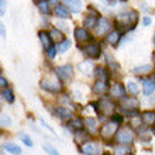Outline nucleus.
<instances>
[{
  "label": "nucleus",
  "instance_id": "obj_1",
  "mask_svg": "<svg viewBox=\"0 0 155 155\" xmlns=\"http://www.w3.org/2000/svg\"><path fill=\"white\" fill-rule=\"evenodd\" d=\"M137 21H138V13L135 10H130V12H121L117 16V20H116V28L118 31H130V30H134L135 25H137Z\"/></svg>",
  "mask_w": 155,
  "mask_h": 155
},
{
  "label": "nucleus",
  "instance_id": "obj_2",
  "mask_svg": "<svg viewBox=\"0 0 155 155\" xmlns=\"http://www.w3.org/2000/svg\"><path fill=\"white\" fill-rule=\"evenodd\" d=\"M40 86L41 89L48 92V93H58L62 89V81L58 79L57 75H55V78H44L40 82Z\"/></svg>",
  "mask_w": 155,
  "mask_h": 155
},
{
  "label": "nucleus",
  "instance_id": "obj_3",
  "mask_svg": "<svg viewBox=\"0 0 155 155\" xmlns=\"http://www.w3.org/2000/svg\"><path fill=\"white\" fill-rule=\"evenodd\" d=\"M82 51H83L86 58H89V59H99L102 57V44L92 42V44L82 47Z\"/></svg>",
  "mask_w": 155,
  "mask_h": 155
},
{
  "label": "nucleus",
  "instance_id": "obj_4",
  "mask_svg": "<svg viewBox=\"0 0 155 155\" xmlns=\"http://www.w3.org/2000/svg\"><path fill=\"white\" fill-rule=\"evenodd\" d=\"M134 141V133L130 128H121L116 134V143L123 144V145H128Z\"/></svg>",
  "mask_w": 155,
  "mask_h": 155
},
{
  "label": "nucleus",
  "instance_id": "obj_5",
  "mask_svg": "<svg viewBox=\"0 0 155 155\" xmlns=\"http://www.w3.org/2000/svg\"><path fill=\"white\" fill-rule=\"evenodd\" d=\"M54 74L57 75V78L61 79V81H68L69 78L74 76V68H72V65H69V64L57 66V68L54 69Z\"/></svg>",
  "mask_w": 155,
  "mask_h": 155
},
{
  "label": "nucleus",
  "instance_id": "obj_6",
  "mask_svg": "<svg viewBox=\"0 0 155 155\" xmlns=\"http://www.w3.org/2000/svg\"><path fill=\"white\" fill-rule=\"evenodd\" d=\"M111 23L109 21V18L106 17H99L97 18V23L94 25V30H96V34L97 35H106L109 31L111 30Z\"/></svg>",
  "mask_w": 155,
  "mask_h": 155
},
{
  "label": "nucleus",
  "instance_id": "obj_7",
  "mask_svg": "<svg viewBox=\"0 0 155 155\" xmlns=\"http://www.w3.org/2000/svg\"><path fill=\"white\" fill-rule=\"evenodd\" d=\"M74 35H75V40L78 41V44H85V42H89V41L93 40V37L90 35V33L87 31V28L85 27H76L74 30Z\"/></svg>",
  "mask_w": 155,
  "mask_h": 155
},
{
  "label": "nucleus",
  "instance_id": "obj_8",
  "mask_svg": "<svg viewBox=\"0 0 155 155\" xmlns=\"http://www.w3.org/2000/svg\"><path fill=\"white\" fill-rule=\"evenodd\" d=\"M117 128H118V124L114 121H110V123H106L103 124L102 128H100V134L104 140H110L114 137V134L117 133Z\"/></svg>",
  "mask_w": 155,
  "mask_h": 155
},
{
  "label": "nucleus",
  "instance_id": "obj_9",
  "mask_svg": "<svg viewBox=\"0 0 155 155\" xmlns=\"http://www.w3.org/2000/svg\"><path fill=\"white\" fill-rule=\"evenodd\" d=\"M109 92H110V96L113 99H123L126 96V86L117 82L111 87H109Z\"/></svg>",
  "mask_w": 155,
  "mask_h": 155
},
{
  "label": "nucleus",
  "instance_id": "obj_10",
  "mask_svg": "<svg viewBox=\"0 0 155 155\" xmlns=\"http://www.w3.org/2000/svg\"><path fill=\"white\" fill-rule=\"evenodd\" d=\"M52 13H54V16L57 17V18H59V20H66V18L71 17L69 8L66 7L65 4H58V6H55V7L52 8Z\"/></svg>",
  "mask_w": 155,
  "mask_h": 155
},
{
  "label": "nucleus",
  "instance_id": "obj_11",
  "mask_svg": "<svg viewBox=\"0 0 155 155\" xmlns=\"http://www.w3.org/2000/svg\"><path fill=\"white\" fill-rule=\"evenodd\" d=\"M121 37H123L121 31H118L117 28H114V30H110V31L106 34V38H104V40H106V42L110 44L111 47H116V45L120 42Z\"/></svg>",
  "mask_w": 155,
  "mask_h": 155
},
{
  "label": "nucleus",
  "instance_id": "obj_12",
  "mask_svg": "<svg viewBox=\"0 0 155 155\" xmlns=\"http://www.w3.org/2000/svg\"><path fill=\"white\" fill-rule=\"evenodd\" d=\"M92 92L96 94H103L109 92V81H102V79H96V82L92 86Z\"/></svg>",
  "mask_w": 155,
  "mask_h": 155
},
{
  "label": "nucleus",
  "instance_id": "obj_13",
  "mask_svg": "<svg viewBox=\"0 0 155 155\" xmlns=\"http://www.w3.org/2000/svg\"><path fill=\"white\" fill-rule=\"evenodd\" d=\"M82 152H85L87 155H100L102 154V150H100V145L96 143H86L82 145Z\"/></svg>",
  "mask_w": 155,
  "mask_h": 155
},
{
  "label": "nucleus",
  "instance_id": "obj_14",
  "mask_svg": "<svg viewBox=\"0 0 155 155\" xmlns=\"http://www.w3.org/2000/svg\"><path fill=\"white\" fill-rule=\"evenodd\" d=\"M121 100V107L124 110H131V109H138V100L134 97V96H131V97H127L124 96Z\"/></svg>",
  "mask_w": 155,
  "mask_h": 155
},
{
  "label": "nucleus",
  "instance_id": "obj_15",
  "mask_svg": "<svg viewBox=\"0 0 155 155\" xmlns=\"http://www.w3.org/2000/svg\"><path fill=\"white\" fill-rule=\"evenodd\" d=\"M38 38H40V42H41V45L44 47V49H47L48 47L54 45L52 38H51L48 31H45V30H40V31H38Z\"/></svg>",
  "mask_w": 155,
  "mask_h": 155
},
{
  "label": "nucleus",
  "instance_id": "obj_16",
  "mask_svg": "<svg viewBox=\"0 0 155 155\" xmlns=\"http://www.w3.org/2000/svg\"><path fill=\"white\" fill-rule=\"evenodd\" d=\"M34 4L37 6L38 12L42 14V16H48V14H51V6H49L48 0H34Z\"/></svg>",
  "mask_w": 155,
  "mask_h": 155
},
{
  "label": "nucleus",
  "instance_id": "obj_17",
  "mask_svg": "<svg viewBox=\"0 0 155 155\" xmlns=\"http://www.w3.org/2000/svg\"><path fill=\"white\" fill-rule=\"evenodd\" d=\"M97 18H99L97 12L93 10V13L87 14V16L83 18V27H85V28H94V25L97 23Z\"/></svg>",
  "mask_w": 155,
  "mask_h": 155
},
{
  "label": "nucleus",
  "instance_id": "obj_18",
  "mask_svg": "<svg viewBox=\"0 0 155 155\" xmlns=\"http://www.w3.org/2000/svg\"><path fill=\"white\" fill-rule=\"evenodd\" d=\"M54 114L59 120H71L72 118V111L69 109H66V107H61V106L54 110Z\"/></svg>",
  "mask_w": 155,
  "mask_h": 155
},
{
  "label": "nucleus",
  "instance_id": "obj_19",
  "mask_svg": "<svg viewBox=\"0 0 155 155\" xmlns=\"http://www.w3.org/2000/svg\"><path fill=\"white\" fill-rule=\"evenodd\" d=\"M62 2L65 3L66 7L69 8L71 13H75V14L81 13V8H82V2L81 0H62Z\"/></svg>",
  "mask_w": 155,
  "mask_h": 155
},
{
  "label": "nucleus",
  "instance_id": "obj_20",
  "mask_svg": "<svg viewBox=\"0 0 155 155\" xmlns=\"http://www.w3.org/2000/svg\"><path fill=\"white\" fill-rule=\"evenodd\" d=\"M97 104L102 107L103 113H106V114H113V111H114V103H111L110 99H102Z\"/></svg>",
  "mask_w": 155,
  "mask_h": 155
},
{
  "label": "nucleus",
  "instance_id": "obj_21",
  "mask_svg": "<svg viewBox=\"0 0 155 155\" xmlns=\"http://www.w3.org/2000/svg\"><path fill=\"white\" fill-rule=\"evenodd\" d=\"M93 75L96 79H102V81H109V78H110L107 69L103 68V66H96V68H93Z\"/></svg>",
  "mask_w": 155,
  "mask_h": 155
},
{
  "label": "nucleus",
  "instance_id": "obj_22",
  "mask_svg": "<svg viewBox=\"0 0 155 155\" xmlns=\"http://www.w3.org/2000/svg\"><path fill=\"white\" fill-rule=\"evenodd\" d=\"M71 40L69 38H64L62 41H59L58 44H55L57 45V51H58V54H65L68 49L71 48Z\"/></svg>",
  "mask_w": 155,
  "mask_h": 155
},
{
  "label": "nucleus",
  "instance_id": "obj_23",
  "mask_svg": "<svg viewBox=\"0 0 155 155\" xmlns=\"http://www.w3.org/2000/svg\"><path fill=\"white\" fill-rule=\"evenodd\" d=\"M78 68H79V71H81L82 74H85V75H92V72H93V66H92V62L90 61L79 62Z\"/></svg>",
  "mask_w": 155,
  "mask_h": 155
},
{
  "label": "nucleus",
  "instance_id": "obj_24",
  "mask_svg": "<svg viewBox=\"0 0 155 155\" xmlns=\"http://www.w3.org/2000/svg\"><path fill=\"white\" fill-rule=\"evenodd\" d=\"M68 127H69L71 130H82L83 128V120L81 117H75V118H71L69 121H68Z\"/></svg>",
  "mask_w": 155,
  "mask_h": 155
},
{
  "label": "nucleus",
  "instance_id": "obj_25",
  "mask_svg": "<svg viewBox=\"0 0 155 155\" xmlns=\"http://www.w3.org/2000/svg\"><path fill=\"white\" fill-rule=\"evenodd\" d=\"M2 148H4L7 152H10V154L13 155H20L21 154V148L18 147V145H16V144H12V143H6L2 145Z\"/></svg>",
  "mask_w": 155,
  "mask_h": 155
},
{
  "label": "nucleus",
  "instance_id": "obj_26",
  "mask_svg": "<svg viewBox=\"0 0 155 155\" xmlns=\"http://www.w3.org/2000/svg\"><path fill=\"white\" fill-rule=\"evenodd\" d=\"M49 33V35H51V38H52V41L54 42H59V41H62L64 40V31H61V30L59 28H57V27H55V28H52L51 30V31H48Z\"/></svg>",
  "mask_w": 155,
  "mask_h": 155
},
{
  "label": "nucleus",
  "instance_id": "obj_27",
  "mask_svg": "<svg viewBox=\"0 0 155 155\" xmlns=\"http://www.w3.org/2000/svg\"><path fill=\"white\" fill-rule=\"evenodd\" d=\"M143 89H144V94H145V96H150V94H152V92L155 90L154 82H152L151 79H145V81L143 82Z\"/></svg>",
  "mask_w": 155,
  "mask_h": 155
},
{
  "label": "nucleus",
  "instance_id": "obj_28",
  "mask_svg": "<svg viewBox=\"0 0 155 155\" xmlns=\"http://www.w3.org/2000/svg\"><path fill=\"white\" fill-rule=\"evenodd\" d=\"M143 121L148 126H154L155 124V111H145L143 113Z\"/></svg>",
  "mask_w": 155,
  "mask_h": 155
},
{
  "label": "nucleus",
  "instance_id": "obj_29",
  "mask_svg": "<svg viewBox=\"0 0 155 155\" xmlns=\"http://www.w3.org/2000/svg\"><path fill=\"white\" fill-rule=\"evenodd\" d=\"M2 96L6 99L7 103H14V92L10 87H6V89H2Z\"/></svg>",
  "mask_w": 155,
  "mask_h": 155
},
{
  "label": "nucleus",
  "instance_id": "obj_30",
  "mask_svg": "<svg viewBox=\"0 0 155 155\" xmlns=\"http://www.w3.org/2000/svg\"><path fill=\"white\" fill-rule=\"evenodd\" d=\"M152 71V66L151 65H141V66H135L133 69V74L135 75H144V74H150Z\"/></svg>",
  "mask_w": 155,
  "mask_h": 155
},
{
  "label": "nucleus",
  "instance_id": "obj_31",
  "mask_svg": "<svg viewBox=\"0 0 155 155\" xmlns=\"http://www.w3.org/2000/svg\"><path fill=\"white\" fill-rule=\"evenodd\" d=\"M83 124H86V127H87L89 133H94V131H96V126H97V123H96V120H94V118L86 117L85 120H83Z\"/></svg>",
  "mask_w": 155,
  "mask_h": 155
},
{
  "label": "nucleus",
  "instance_id": "obj_32",
  "mask_svg": "<svg viewBox=\"0 0 155 155\" xmlns=\"http://www.w3.org/2000/svg\"><path fill=\"white\" fill-rule=\"evenodd\" d=\"M45 54H47V58L48 59H55V57H57V54H58V51H57V45L54 44V45H51V47H48V48L45 49Z\"/></svg>",
  "mask_w": 155,
  "mask_h": 155
},
{
  "label": "nucleus",
  "instance_id": "obj_33",
  "mask_svg": "<svg viewBox=\"0 0 155 155\" xmlns=\"http://www.w3.org/2000/svg\"><path fill=\"white\" fill-rule=\"evenodd\" d=\"M127 90H128V93H130L131 96H135V94L138 93V86H137V83H134V82H128V83H127Z\"/></svg>",
  "mask_w": 155,
  "mask_h": 155
},
{
  "label": "nucleus",
  "instance_id": "obj_34",
  "mask_svg": "<svg viewBox=\"0 0 155 155\" xmlns=\"http://www.w3.org/2000/svg\"><path fill=\"white\" fill-rule=\"evenodd\" d=\"M106 61H107V64H109V66H110L111 69H114V71H118L120 69V65H118L117 62L113 59V58L109 55V54H106Z\"/></svg>",
  "mask_w": 155,
  "mask_h": 155
},
{
  "label": "nucleus",
  "instance_id": "obj_35",
  "mask_svg": "<svg viewBox=\"0 0 155 155\" xmlns=\"http://www.w3.org/2000/svg\"><path fill=\"white\" fill-rule=\"evenodd\" d=\"M12 124V118L6 114H0V127H8Z\"/></svg>",
  "mask_w": 155,
  "mask_h": 155
},
{
  "label": "nucleus",
  "instance_id": "obj_36",
  "mask_svg": "<svg viewBox=\"0 0 155 155\" xmlns=\"http://www.w3.org/2000/svg\"><path fill=\"white\" fill-rule=\"evenodd\" d=\"M20 140L24 143V145H27V147H33V140L30 138L27 134H24V133H21L20 134Z\"/></svg>",
  "mask_w": 155,
  "mask_h": 155
},
{
  "label": "nucleus",
  "instance_id": "obj_37",
  "mask_svg": "<svg viewBox=\"0 0 155 155\" xmlns=\"http://www.w3.org/2000/svg\"><path fill=\"white\" fill-rule=\"evenodd\" d=\"M44 151L48 155H61L59 152H58V150H55V148L51 147V145H48V144H45L44 145Z\"/></svg>",
  "mask_w": 155,
  "mask_h": 155
},
{
  "label": "nucleus",
  "instance_id": "obj_38",
  "mask_svg": "<svg viewBox=\"0 0 155 155\" xmlns=\"http://www.w3.org/2000/svg\"><path fill=\"white\" fill-rule=\"evenodd\" d=\"M128 151H130V148H127V147H116L114 155H126Z\"/></svg>",
  "mask_w": 155,
  "mask_h": 155
},
{
  "label": "nucleus",
  "instance_id": "obj_39",
  "mask_svg": "<svg viewBox=\"0 0 155 155\" xmlns=\"http://www.w3.org/2000/svg\"><path fill=\"white\" fill-rule=\"evenodd\" d=\"M7 10V0H0V16H4Z\"/></svg>",
  "mask_w": 155,
  "mask_h": 155
},
{
  "label": "nucleus",
  "instance_id": "obj_40",
  "mask_svg": "<svg viewBox=\"0 0 155 155\" xmlns=\"http://www.w3.org/2000/svg\"><path fill=\"white\" fill-rule=\"evenodd\" d=\"M6 87H8V81L0 74V89H6Z\"/></svg>",
  "mask_w": 155,
  "mask_h": 155
},
{
  "label": "nucleus",
  "instance_id": "obj_41",
  "mask_svg": "<svg viewBox=\"0 0 155 155\" xmlns=\"http://www.w3.org/2000/svg\"><path fill=\"white\" fill-rule=\"evenodd\" d=\"M124 114H126V116H130V117H135V116H138V110H137V109L124 110Z\"/></svg>",
  "mask_w": 155,
  "mask_h": 155
},
{
  "label": "nucleus",
  "instance_id": "obj_42",
  "mask_svg": "<svg viewBox=\"0 0 155 155\" xmlns=\"http://www.w3.org/2000/svg\"><path fill=\"white\" fill-rule=\"evenodd\" d=\"M6 35H7V31H6V27H4V24L0 21V37L2 38H6Z\"/></svg>",
  "mask_w": 155,
  "mask_h": 155
},
{
  "label": "nucleus",
  "instance_id": "obj_43",
  "mask_svg": "<svg viewBox=\"0 0 155 155\" xmlns=\"http://www.w3.org/2000/svg\"><path fill=\"white\" fill-rule=\"evenodd\" d=\"M41 124H42V127H44V128H47V130H48L49 133H52V134H55V131H54V128H52V127H49L48 124H47V123L44 121V120H41Z\"/></svg>",
  "mask_w": 155,
  "mask_h": 155
},
{
  "label": "nucleus",
  "instance_id": "obj_44",
  "mask_svg": "<svg viewBox=\"0 0 155 155\" xmlns=\"http://www.w3.org/2000/svg\"><path fill=\"white\" fill-rule=\"evenodd\" d=\"M59 102H62V103H71V99H69V96H68V94H62L61 97H59Z\"/></svg>",
  "mask_w": 155,
  "mask_h": 155
},
{
  "label": "nucleus",
  "instance_id": "obj_45",
  "mask_svg": "<svg viewBox=\"0 0 155 155\" xmlns=\"http://www.w3.org/2000/svg\"><path fill=\"white\" fill-rule=\"evenodd\" d=\"M57 28H59L61 31H64V30H66V25H65V23L64 21H58L57 23Z\"/></svg>",
  "mask_w": 155,
  "mask_h": 155
},
{
  "label": "nucleus",
  "instance_id": "obj_46",
  "mask_svg": "<svg viewBox=\"0 0 155 155\" xmlns=\"http://www.w3.org/2000/svg\"><path fill=\"white\" fill-rule=\"evenodd\" d=\"M113 121L117 123V124H120V123L123 121V116H113Z\"/></svg>",
  "mask_w": 155,
  "mask_h": 155
},
{
  "label": "nucleus",
  "instance_id": "obj_47",
  "mask_svg": "<svg viewBox=\"0 0 155 155\" xmlns=\"http://www.w3.org/2000/svg\"><path fill=\"white\" fill-rule=\"evenodd\" d=\"M49 6H52V7H55V6H58L59 4V0H48Z\"/></svg>",
  "mask_w": 155,
  "mask_h": 155
},
{
  "label": "nucleus",
  "instance_id": "obj_48",
  "mask_svg": "<svg viewBox=\"0 0 155 155\" xmlns=\"http://www.w3.org/2000/svg\"><path fill=\"white\" fill-rule=\"evenodd\" d=\"M143 23H144V25H150L151 24V18H150V17H144Z\"/></svg>",
  "mask_w": 155,
  "mask_h": 155
},
{
  "label": "nucleus",
  "instance_id": "obj_49",
  "mask_svg": "<svg viewBox=\"0 0 155 155\" xmlns=\"http://www.w3.org/2000/svg\"><path fill=\"white\" fill-rule=\"evenodd\" d=\"M150 79H151V81H152V82H154V85H155V74H154V75H152V76H151V78H150Z\"/></svg>",
  "mask_w": 155,
  "mask_h": 155
},
{
  "label": "nucleus",
  "instance_id": "obj_50",
  "mask_svg": "<svg viewBox=\"0 0 155 155\" xmlns=\"http://www.w3.org/2000/svg\"><path fill=\"white\" fill-rule=\"evenodd\" d=\"M152 61H154V62H155V52H154V54H152Z\"/></svg>",
  "mask_w": 155,
  "mask_h": 155
},
{
  "label": "nucleus",
  "instance_id": "obj_51",
  "mask_svg": "<svg viewBox=\"0 0 155 155\" xmlns=\"http://www.w3.org/2000/svg\"><path fill=\"white\" fill-rule=\"evenodd\" d=\"M100 2H102V3H107V0H100Z\"/></svg>",
  "mask_w": 155,
  "mask_h": 155
},
{
  "label": "nucleus",
  "instance_id": "obj_52",
  "mask_svg": "<svg viewBox=\"0 0 155 155\" xmlns=\"http://www.w3.org/2000/svg\"><path fill=\"white\" fill-rule=\"evenodd\" d=\"M103 155H110V154H107V152H103Z\"/></svg>",
  "mask_w": 155,
  "mask_h": 155
},
{
  "label": "nucleus",
  "instance_id": "obj_53",
  "mask_svg": "<svg viewBox=\"0 0 155 155\" xmlns=\"http://www.w3.org/2000/svg\"><path fill=\"white\" fill-rule=\"evenodd\" d=\"M0 155H4V154H3V152H2V151H0Z\"/></svg>",
  "mask_w": 155,
  "mask_h": 155
},
{
  "label": "nucleus",
  "instance_id": "obj_54",
  "mask_svg": "<svg viewBox=\"0 0 155 155\" xmlns=\"http://www.w3.org/2000/svg\"><path fill=\"white\" fill-rule=\"evenodd\" d=\"M126 155H133V154H128V152H127V154H126Z\"/></svg>",
  "mask_w": 155,
  "mask_h": 155
},
{
  "label": "nucleus",
  "instance_id": "obj_55",
  "mask_svg": "<svg viewBox=\"0 0 155 155\" xmlns=\"http://www.w3.org/2000/svg\"><path fill=\"white\" fill-rule=\"evenodd\" d=\"M0 135H2V130H0Z\"/></svg>",
  "mask_w": 155,
  "mask_h": 155
},
{
  "label": "nucleus",
  "instance_id": "obj_56",
  "mask_svg": "<svg viewBox=\"0 0 155 155\" xmlns=\"http://www.w3.org/2000/svg\"><path fill=\"white\" fill-rule=\"evenodd\" d=\"M154 42H155V37H154Z\"/></svg>",
  "mask_w": 155,
  "mask_h": 155
},
{
  "label": "nucleus",
  "instance_id": "obj_57",
  "mask_svg": "<svg viewBox=\"0 0 155 155\" xmlns=\"http://www.w3.org/2000/svg\"><path fill=\"white\" fill-rule=\"evenodd\" d=\"M154 133H155V128H154Z\"/></svg>",
  "mask_w": 155,
  "mask_h": 155
}]
</instances>
